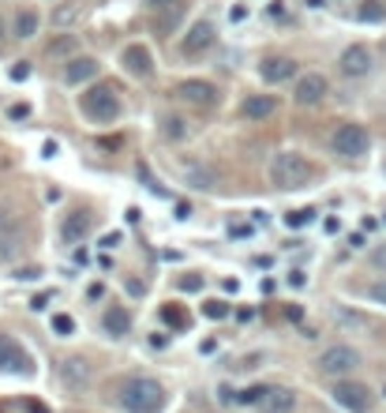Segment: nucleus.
Here are the masks:
<instances>
[{"instance_id": "ddd939ff", "label": "nucleus", "mask_w": 386, "mask_h": 413, "mask_svg": "<svg viewBox=\"0 0 386 413\" xmlns=\"http://www.w3.org/2000/svg\"><path fill=\"white\" fill-rule=\"evenodd\" d=\"M91 365L83 361V357H68V361L60 365V379H64V387L68 391H86L91 387Z\"/></svg>"}, {"instance_id": "f8f14e48", "label": "nucleus", "mask_w": 386, "mask_h": 413, "mask_svg": "<svg viewBox=\"0 0 386 413\" xmlns=\"http://www.w3.org/2000/svg\"><path fill=\"white\" fill-rule=\"evenodd\" d=\"M326 91H330V86H326L323 75H319V72H307L304 79L296 83L293 98H296V105H319V102L326 98Z\"/></svg>"}, {"instance_id": "e433bc0d", "label": "nucleus", "mask_w": 386, "mask_h": 413, "mask_svg": "<svg viewBox=\"0 0 386 413\" xmlns=\"http://www.w3.org/2000/svg\"><path fill=\"white\" fill-rule=\"evenodd\" d=\"M49 297H53V293H41V297H34V301H30V308H34V312H41V308H46V304H49Z\"/></svg>"}, {"instance_id": "bb28decb", "label": "nucleus", "mask_w": 386, "mask_h": 413, "mask_svg": "<svg viewBox=\"0 0 386 413\" xmlns=\"http://www.w3.org/2000/svg\"><path fill=\"white\" fill-rule=\"evenodd\" d=\"M285 222H289L293 230H304V225H312V222H315V211H312V206H300V211H293Z\"/></svg>"}, {"instance_id": "9b49d317", "label": "nucleus", "mask_w": 386, "mask_h": 413, "mask_svg": "<svg viewBox=\"0 0 386 413\" xmlns=\"http://www.w3.org/2000/svg\"><path fill=\"white\" fill-rule=\"evenodd\" d=\"M176 98H184L187 105H214L218 102V86L206 79H184L176 86Z\"/></svg>"}, {"instance_id": "c03bdc74", "label": "nucleus", "mask_w": 386, "mask_h": 413, "mask_svg": "<svg viewBox=\"0 0 386 413\" xmlns=\"http://www.w3.org/2000/svg\"><path fill=\"white\" fill-rule=\"evenodd\" d=\"M0 38H4V19H0Z\"/></svg>"}, {"instance_id": "37998d69", "label": "nucleus", "mask_w": 386, "mask_h": 413, "mask_svg": "<svg viewBox=\"0 0 386 413\" xmlns=\"http://www.w3.org/2000/svg\"><path fill=\"white\" fill-rule=\"evenodd\" d=\"M27 409H30V413H49L46 406H41V402H27Z\"/></svg>"}, {"instance_id": "ea45409f", "label": "nucleus", "mask_w": 386, "mask_h": 413, "mask_svg": "<svg viewBox=\"0 0 386 413\" xmlns=\"http://www.w3.org/2000/svg\"><path fill=\"white\" fill-rule=\"evenodd\" d=\"M102 293H105V286H102V282H94V286L86 289V297H91V301H98V297H102Z\"/></svg>"}, {"instance_id": "2f4dec72", "label": "nucleus", "mask_w": 386, "mask_h": 413, "mask_svg": "<svg viewBox=\"0 0 386 413\" xmlns=\"http://www.w3.org/2000/svg\"><path fill=\"white\" fill-rule=\"evenodd\" d=\"M368 297H371L375 304H386V278L371 282V286H368Z\"/></svg>"}, {"instance_id": "c85d7f7f", "label": "nucleus", "mask_w": 386, "mask_h": 413, "mask_svg": "<svg viewBox=\"0 0 386 413\" xmlns=\"http://www.w3.org/2000/svg\"><path fill=\"white\" fill-rule=\"evenodd\" d=\"M64 53H68V57L75 53V38H72V34H64V38H57V41L49 46V57H64Z\"/></svg>"}, {"instance_id": "412c9836", "label": "nucleus", "mask_w": 386, "mask_h": 413, "mask_svg": "<svg viewBox=\"0 0 386 413\" xmlns=\"http://www.w3.org/2000/svg\"><path fill=\"white\" fill-rule=\"evenodd\" d=\"M102 327L113 334V339H124L128 327H131V316H128V308H120V304H109V308L102 312Z\"/></svg>"}, {"instance_id": "a19ab883", "label": "nucleus", "mask_w": 386, "mask_h": 413, "mask_svg": "<svg viewBox=\"0 0 386 413\" xmlns=\"http://www.w3.org/2000/svg\"><path fill=\"white\" fill-rule=\"evenodd\" d=\"M289 282H293V286H296V289H300V286H304V282H307V278H304V270H289Z\"/></svg>"}, {"instance_id": "1a4fd4ad", "label": "nucleus", "mask_w": 386, "mask_h": 413, "mask_svg": "<svg viewBox=\"0 0 386 413\" xmlns=\"http://www.w3.org/2000/svg\"><path fill=\"white\" fill-rule=\"evenodd\" d=\"M0 372H15V376H30V372H34L30 353L15 339H8V334H0Z\"/></svg>"}, {"instance_id": "20e7f679", "label": "nucleus", "mask_w": 386, "mask_h": 413, "mask_svg": "<svg viewBox=\"0 0 386 413\" xmlns=\"http://www.w3.org/2000/svg\"><path fill=\"white\" fill-rule=\"evenodd\" d=\"M27 248H30L27 225L19 218H12V214H8V222L0 218V259H4V263H15V259H23Z\"/></svg>"}, {"instance_id": "0eeeda50", "label": "nucleus", "mask_w": 386, "mask_h": 413, "mask_svg": "<svg viewBox=\"0 0 386 413\" xmlns=\"http://www.w3.org/2000/svg\"><path fill=\"white\" fill-rule=\"evenodd\" d=\"M368 147H371V136L360 124H341L334 132V155H341V158H364Z\"/></svg>"}, {"instance_id": "4be33fe9", "label": "nucleus", "mask_w": 386, "mask_h": 413, "mask_svg": "<svg viewBox=\"0 0 386 413\" xmlns=\"http://www.w3.org/2000/svg\"><path fill=\"white\" fill-rule=\"evenodd\" d=\"M180 12H184V0L173 8H161V12H154L158 19H154V27H158V34H173L176 27H180Z\"/></svg>"}, {"instance_id": "4c0bfd02", "label": "nucleus", "mask_w": 386, "mask_h": 413, "mask_svg": "<svg viewBox=\"0 0 386 413\" xmlns=\"http://www.w3.org/2000/svg\"><path fill=\"white\" fill-rule=\"evenodd\" d=\"M30 110H27V105H12V110H8V117H12V121H23V117H27Z\"/></svg>"}, {"instance_id": "4468645a", "label": "nucleus", "mask_w": 386, "mask_h": 413, "mask_svg": "<svg viewBox=\"0 0 386 413\" xmlns=\"http://www.w3.org/2000/svg\"><path fill=\"white\" fill-rule=\"evenodd\" d=\"M98 68H102V64H98L94 57H72L68 68H64V83H68V86H83V83H91L98 75Z\"/></svg>"}, {"instance_id": "c9c22d12", "label": "nucleus", "mask_w": 386, "mask_h": 413, "mask_svg": "<svg viewBox=\"0 0 386 413\" xmlns=\"http://www.w3.org/2000/svg\"><path fill=\"white\" fill-rule=\"evenodd\" d=\"M371 263H375V267H386V244H382V248H375V252H371Z\"/></svg>"}, {"instance_id": "6ab92c4d", "label": "nucleus", "mask_w": 386, "mask_h": 413, "mask_svg": "<svg viewBox=\"0 0 386 413\" xmlns=\"http://www.w3.org/2000/svg\"><path fill=\"white\" fill-rule=\"evenodd\" d=\"M180 177L192 184V188H203V192H211L214 184H218V173L206 169V166H199V162H187V166H180Z\"/></svg>"}, {"instance_id": "72a5a7b5", "label": "nucleus", "mask_w": 386, "mask_h": 413, "mask_svg": "<svg viewBox=\"0 0 386 413\" xmlns=\"http://www.w3.org/2000/svg\"><path fill=\"white\" fill-rule=\"evenodd\" d=\"M19 282H30V278H41V267H23V270H19V275H15Z\"/></svg>"}, {"instance_id": "393cba45", "label": "nucleus", "mask_w": 386, "mask_h": 413, "mask_svg": "<svg viewBox=\"0 0 386 413\" xmlns=\"http://www.w3.org/2000/svg\"><path fill=\"white\" fill-rule=\"evenodd\" d=\"M267 395H270V387H244L237 395V402H240V406H262V398H267Z\"/></svg>"}, {"instance_id": "f704fd0d", "label": "nucleus", "mask_w": 386, "mask_h": 413, "mask_svg": "<svg viewBox=\"0 0 386 413\" xmlns=\"http://www.w3.org/2000/svg\"><path fill=\"white\" fill-rule=\"evenodd\" d=\"M27 75H30V64H27V60H19L15 68H12V79H27Z\"/></svg>"}, {"instance_id": "79ce46f5", "label": "nucleus", "mask_w": 386, "mask_h": 413, "mask_svg": "<svg viewBox=\"0 0 386 413\" xmlns=\"http://www.w3.org/2000/svg\"><path fill=\"white\" fill-rule=\"evenodd\" d=\"M173 4H180V0H150L154 12H161V8H173Z\"/></svg>"}, {"instance_id": "f257e3e1", "label": "nucleus", "mask_w": 386, "mask_h": 413, "mask_svg": "<svg viewBox=\"0 0 386 413\" xmlns=\"http://www.w3.org/2000/svg\"><path fill=\"white\" fill-rule=\"evenodd\" d=\"M270 184L274 188H281V192H296V188H304L307 181L315 177V166L307 162L304 155H296V150H278V155L270 158Z\"/></svg>"}, {"instance_id": "a211bd4d", "label": "nucleus", "mask_w": 386, "mask_h": 413, "mask_svg": "<svg viewBox=\"0 0 386 413\" xmlns=\"http://www.w3.org/2000/svg\"><path fill=\"white\" fill-rule=\"evenodd\" d=\"M296 75V60L289 57H267L262 60V79L267 83H289Z\"/></svg>"}, {"instance_id": "6e6552de", "label": "nucleus", "mask_w": 386, "mask_h": 413, "mask_svg": "<svg viewBox=\"0 0 386 413\" xmlns=\"http://www.w3.org/2000/svg\"><path fill=\"white\" fill-rule=\"evenodd\" d=\"M214 41H218L214 23H211V19H199V23L187 27V34H184V41H180V57H203V53L214 46Z\"/></svg>"}, {"instance_id": "39448f33", "label": "nucleus", "mask_w": 386, "mask_h": 413, "mask_svg": "<svg viewBox=\"0 0 386 413\" xmlns=\"http://www.w3.org/2000/svg\"><path fill=\"white\" fill-rule=\"evenodd\" d=\"M319 372L323 376H349L352 368H360V353L352 350V346H345V342H338V346H330V350H323L319 353Z\"/></svg>"}, {"instance_id": "2eb2a0df", "label": "nucleus", "mask_w": 386, "mask_h": 413, "mask_svg": "<svg viewBox=\"0 0 386 413\" xmlns=\"http://www.w3.org/2000/svg\"><path fill=\"white\" fill-rule=\"evenodd\" d=\"M91 225H94L91 211H72L68 218H64V225H60V237H64V244H79L83 237L91 233Z\"/></svg>"}, {"instance_id": "473e14b6", "label": "nucleus", "mask_w": 386, "mask_h": 413, "mask_svg": "<svg viewBox=\"0 0 386 413\" xmlns=\"http://www.w3.org/2000/svg\"><path fill=\"white\" fill-rule=\"evenodd\" d=\"M180 289H187V293H199V289H203V278H199V275H187V278H180Z\"/></svg>"}, {"instance_id": "9d476101", "label": "nucleus", "mask_w": 386, "mask_h": 413, "mask_svg": "<svg viewBox=\"0 0 386 413\" xmlns=\"http://www.w3.org/2000/svg\"><path fill=\"white\" fill-rule=\"evenodd\" d=\"M338 68H341V75H349V79H360V75H368V72H371V49H368V46H349L345 53H341Z\"/></svg>"}, {"instance_id": "a878e982", "label": "nucleus", "mask_w": 386, "mask_h": 413, "mask_svg": "<svg viewBox=\"0 0 386 413\" xmlns=\"http://www.w3.org/2000/svg\"><path fill=\"white\" fill-rule=\"evenodd\" d=\"M49 327H53V334H60V339H68V334H75V320L68 316V312H57Z\"/></svg>"}, {"instance_id": "b1692460", "label": "nucleus", "mask_w": 386, "mask_h": 413, "mask_svg": "<svg viewBox=\"0 0 386 413\" xmlns=\"http://www.w3.org/2000/svg\"><path fill=\"white\" fill-rule=\"evenodd\" d=\"M161 136L165 139H173V143H180V139H187V132H192V128H187V121L184 117H176V113H169V117H161Z\"/></svg>"}, {"instance_id": "cd10ccee", "label": "nucleus", "mask_w": 386, "mask_h": 413, "mask_svg": "<svg viewBox=\"0 0 386 413\" xmlns=\"http://www.w3.org/2000/svg\"><path fill=\"white\" fill-rule=\"evenodd\" d=\"M229 312H233V308H229L225 301H206V304H203V316H206V320H225Z\"/></svg>"}, {"instance_id": "dca6fc26", "label": "nucleus", "mask_w": 386, "mask_h": 413, "mask_svg": "<svg viewBox=\"0 0 386 413\" xmlns=\"http://www.w3.org/2000/svg\"><path fill=\"white\" fill-rule=\"evenodd\" d=\"M120 60H124V68L131 75H139V79H147V75L154 72V57L147 46H128L124 53H120Z\"/></svg>"}, {"instance_id": "423d86ee", "label": "nucleus", "mask_w": 386, "mask_h": 413, "mask_svg": "<svg viewBox=\"0 0 386 413\" xmlns=\"http://www.w3.org/2000/svg\"><path fill=\"white\" fill-rule=\"evenodd\" d=\"M330 395H334V402L349 413H368L371 409V391L364 383H357V379H338Z\"/></svg>"}, {"instance_id": "7ed1b4c3", "label": "nucleus", "mask_w": 386, "mask_h": 413, "mask_svg": "<svg viewBox=\"0 0 386 413\" xmlns=\"http://www.w3.org/2000/svg\"><path fill=\"white\" fill-rule=\"evenodd\" d=\"M79 105H83V113L91 117V121H98V124H109V121L120 117V98H117L113 86H91Z\"/></svg>"}, {"instance_id": "f3484780", "label": "nucleus", "mask_w": 386, "mask_h": 413, "mask_svg": "<svg viewBox=\"0 0 386 413\" xmlns=\"http://www.w3.org/2000/svg\"><path fill=\"white\" fill-rule=\"evenodd\" d=\"M240 113H244L248 121H267V117L278 113V98H274V94H251Z\"/></svg>"}, {"instance_id": "5701e85b", "label": "nucleus", "mask_w": 386, "mask_h": 413, "mask_svg": "<svg viewBox=\"0 0 386 413\" xmlns=\"http://www.w3.org/2000/svg\"><path fill=\"white\" fill-rule=\"evenodd\" d=\"M12 34H15L19 41H30V38H34V34H38V12H27V8H23V12L15 15V23H12Z\"/></svg>"}, {"instance_id": "7c9ffc66", "label": "nucleus", "mask_w": 386, "mask_h": 413, "mask_svg": "<svg viewBox=\"0 0 386 413\" xmlns=\"http://www.w3.org/2000/svg\"><path fill=\"white\" fill-rule=\"evenodd\" d=\"M360 19H364V23H382V19H386V8L371 0L368 8H360Z\"/></svg>"}, {"instance_id": "58836bf2", "label": "nucleus", "mask_w": 386, "mask_h": 413, "mask_svg": "<svg viewBox=\"0 0 386 413\" xmlns=\"http://www.w3.org/2000/svg\"><path fill=\"white\" fill-rule=\"evenodd\" d=\"M120 244V233H105L102 237V248H117Z\"/></svg>"}, {"instance_id": "c756f323", "label": "nucleus", "mask_w": 386, "mask_h": 413, "mask_svg": "<svg viewBox=\"0 0 386 413\" xmlns=\"http://www.w3.org/2000/svg\"><path fill=\"white\" fill-rule=\"evenodd\" d=\"M161 320L169 323V327H187V316L180 308H173V304H165V308H161Z\"/></svg>"}, {"instance_id": "aec40b11", "label": "nucleus", "mask_w": 386, "mask_h": 413, "mask_svg": "<svg viewBox=\"0 0 386 413\" xmlns=\"http://www.w3.org/2000/svg\"><path fill=\"white\" fill-rule=\"evenodd\" d=\"M293 409H296V395L289 387H274L259 406V413H293Z\"/></svg>"}, {"instance_id": "f03ea898", "label": "nucleus", "mask_w": 386, "mask_h": 413, "mask_svg": "<svg viewBox=\"0 0 386 413\" xmlns=\"http://www.w3.org/2000/svg\"><path fill=\"white\" fill-rule=\"evenodd\" d=\"M120 406L128 413H158L165 406V387L150 376H135L120 391Z\"/></svg>"}]
</instances>
